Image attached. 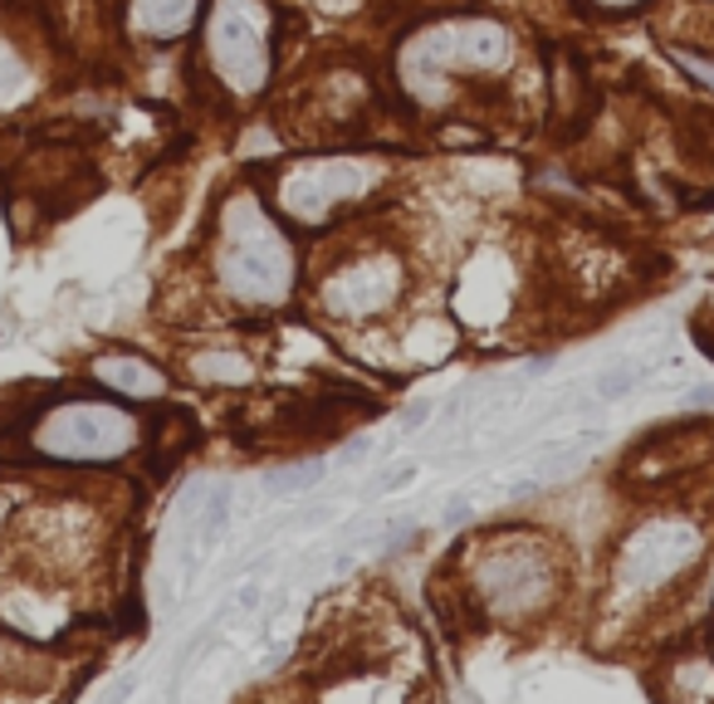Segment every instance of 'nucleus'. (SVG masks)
Here are the masks:
<instances>
[{
  "label": "nucleus",
  "mask_w": 714,
  "mask_h": 704,
  "mask_svg": "<svg viewBox=\"0 0 714 704\" xmlns=\"http://www.w3.org/2000/svg\"><path fill=\"white\" fill-rule=\"evenodd\" d=\"M558 553L539 533H495L465 563V602L470 616L499 626H529L549 616L558 602Z\"/></svg>",
  "instance_id": "obj_1"
},
{
  "label": "nucleus",
  "mask_w": 714,
  "mask_h": 704,
  "mask_svg": "<svg viewBox=\"0 0 714 704\" xmlns=\"http://www.w3.org/2000/svg\"><path fill=\"white\" fill-rule=\"evenodd\" d=\"M20 440L30 460H49V465H118L142 450L147 426L118 396L108 402V396L55 392L39 402Z\"/></svg>",
  "instance_id": "obj_2"
},
{
  "label": "nucleus",
  "mask_w": 714,
  "mask_h": 704,
  "mask_svg": "<svg viewBox=\"0 0 714 704\" xmlns=\"http://www.w3.org/2000/svg\"><path fill=\"white\" fill-rule=\"evenodd\" d=\"M216 279L240 309H279L299 279V255H293L285 226H275L250 196H240L220 226V255Z\"/></svg>",
  "instance_id": "obj_3"
},
{
  "label": "nucleus",
  "mask_w": 714,
  "mask_h": 704,
  "mask_svg": "<svg viewBox=\"0 0 714 704\" xmlns=\"http://www.w3.org/2000/svg\"><path fill=\"white\" fill-rule=\"evenodd\" d=\"M705 558V529L686 513L642 519L612 553V592L622 602H650L686 582L690 567Z\"/></svg>",
  "instance_id": "obj_4"
},
{
  "label": "nucleus",
  "mask_w": 714,
  "mask_h": 704,
  "mask_svg": "<svg viewBox=\"0 0 714 704\" xmlns=\"http://www.w3.org/2000/svg\"><path fill=\"white\" fill-rule=\"evenodd\" d=\"M206 65L230 93L265 89L275 65V30L265 0H216L206 20Z\"/></svg>",
  "instance_id": "obj_5"
},
{
  "label": "nucleus",
  "mask_w": 714,
  "mask_h": 704,
  "mask_svg": "<svg viewBox=\"0 0 714 704\" xmlns=\"http://www.w3.org/2000/svg\"><path fill=\"white\" fill-rule=\"evenodd\" d=\"M377 186V166L367 162H343V157H319V162H299L279 176V211L303 220V226H323L338 211L357 206Z\"/></svg>",
  "instance_id": "obj_6"
},
{
  "label": "nucleus",
  "mask_w": 714,
  "mask_h": 704,
  "mask_svg": "<svg viewBox=\"0 0 714 704\" xmlns=\"http://www.w3.org/2000/svg\"><path fill=\"white\" fill-rule=\"evenodd\" d=\"M396 299H402V259L387 250L357 255L319 284V309L333 323H372Z\"/></svg>",
  "instance_id": "obj_7"
},
{
  "label": "nucleus",
  "mask_w": 714,
  "mask_h": 704,
  "mask_svg": "<svg viewBox=\"0 0 714 704\" xmlns=\"http://www.w3.org/2000/svg\"><path fill=\"white\" fill-rule=\"evenodd\" d=\"M83 372H89L93 386H103L108 396H118V402H128V406L133 402H166V392H172V377H166L152 357L128 353V348L93 353Z\"/></svg>",
  "instance_id": "obj_8"
},
{
  "label": "nucleus",
  "mask_w": 714,
  "mask_h": 704,
  "mask_svg": "<svg viewBox=\"0 0 714 704\" xmlns=\"http://www.w3.org/2000/svg\"><path fill=\"white\" fill-rule=\"evenodd\" d=\"M660 700L666 704H714V656L710 650H680L666 660V680H660Z\"/></svg>",
  "instance_id": "obj_9"
},
{
  "label": "nucleus",
  "mask_w": 714,
  "mask_h": 704,
  "mask_svg": "<svg viewBox=\"0 0 714 704\" xmlns=\"http://www.w3.org/2000/svg\"><path fill=\"white\" fill-rule=\"evenodd\" d=\"M201 15V0H133V30L157 45H172Z\"/></svg>",
  "instance_id": "obj_10"
},
{
  "label": "nucleus",
  "mask_w": 714,
  "mask_h": 704,
  "mask_svg": "<svg viewBox=\"0 0 714 704\" xmlns=\"http://www.w3.org/2000/svg\"><path fill=\"white\" fill-rule=\"evenodd\" d=\"M186 372H192V382L216 386V392H235V386H250V382H255V362H250V353H235V348L192 353Z\"/></svg>",
  "instance_id": "obj_11"
},
{
  "label": "nucleus",
  "mask_w": 714,
  "mask_h": 704,
  "mask_svg": "<svg viewBox=\"0 0 714 704\" xmlns=\"http://www.w3.org/2000/svg\"><path fill=\"white\" fill-rule=\"evenodd\" d=\"M230 513H235V489L220 480V485H211V499H206V509L196 513V523H192V543H196V549H216V543L226 539Z\"/></svg>",
  "instance_id": "obj_12"
},
{
  "label": "nucleus",
  "mask_w": 714,
  "mask_h": 704,
  "mask_svg": "<svg viewBox=\"0 0 714 704\" xmlns=\"http://www.w3.org/2000/svg\"><path fill=\"white\" fill-rule=\"evenodd\" d=\"M650 372H656V362H642V357H622V362L602 367V372L592 377V392L602 396V402H622V396L636 392V386H642Z\"/></svg>",
  "instance_id": "obj_13"
},
{
  "label": "nucleus",
  "mask_w": 714,
  "mask_h": 704,
  "mask_svg": "<svg viewBox=\"0 0 714 704\" xmlns=\"http://www.w3.org/2000/svg\"><path fill=\"white\" fill-rule=\"evenodd\" d=\"M323 475H329V460H299V465L269 470V475H265V494H269V499H293V494H309Z\"/></svg>",
  "instance_id": "obj_14"
},
{
  "label": "nucleus",
  "mask_w": 714,
  "mask_h": 704,
  "mask_svg": "<svg viewBox=\"0 0 714 704\" xmlns=\"http://www.w3.org/2000/svg\"><path fill=\"white\" fill-rule=\"evenodd\" d=\"M666 55H670V65L686 69V79H695L700 89H710V93H714V55H710V49H695V45H666Z\"/></svg>",
  "instance_id": "obj_15"
},
{
  "label": "nucleus",
  "mask_w": 714,
  "mask_h": 704,
  "mask_svg": "<svg viewBox=\"0 0 714 704\" xmlns=\"http://www.w3.org/2000/svg\"><path fill=\"white\" fill-rule=\"evenodd\" d=\"M416 480V460H402V465H392L387 475H377L372 485H367V499H382V494H392V489H406Z\"/></svg>",
  "instance_id": "obj_16"
},
{
  "label": "nucleus",
  "mask_w": 714,
  "mask_h": 704,
  "mask_svg": "<svg viewBox=\"0 0 714 704\" xmlns=\"http://www.w3.org/2000/svg\"><path fill=\"white\" fill-rule=\"evenodd\" d=\"M470 513H475V499H470V494H456V499L446 504V513H440V523H450V529H456V523H465Z\"/></svg>",
  "instance_id": "obj_17"
},
{
  "label": "nucleus",
  "mask_w": 714,
  "mask_h": 704,
  "mask_svg": "<svg viewBox=\"0 0 714 704\" xmlns=\"http://www.w3.org/2000/svg\"><path fill=\"white\" fill-rule=\"evenodd\" d=\"M367 455H372V440H367V436L343 440V450H338V460H343V465H362Z\"/></svg>",
  "instance_id": "obj_18"
},
{
  "label": "nucleus",
  "mask_w": 714,
  "mask_h": 704,
  "mask_svg": "<svg viewBox=\"0 0 714 704\" xmlns=\"http://www.w3.org/2000/svg\"><path fill=\"white\" fill-rule=\"evenodd\" d=\"M440 142H465V147H480V142H485V132H480V128H440Z\"/></svg>",
  "instance_id": "obj_19"
},
{
  "label": "nucleus",
  "mask_w": 714,
  "mask_h": 704,
  "mask_svg": "<svg viewBox=\"0 0 714 704\" xmlns=\"http://www.w3.org/2000/svg\"><path fill=\"white\" fill-rule=\"evenodd\" d=\"M15 79H20V65H15V55L5 49V39H0V89H5V83H15Z\"/></svg>",
  "instance_id": "obj_20"
},
{
  "label": "nucleus",
  "mask_w": 714,
  "mask_h": 704,
  "mask_svg": "<svg viewBox=\"0 0 714 704\" xmlns=\"http://www.w3.org/2000/svg\"><path fill=\"white\" fill-rule=\"evenodd\" d=\"M133 690H138V676H128V680H118V685L103 695V704H128L133 700Z\"/></svg>",
  "instance_id": "obj_21"
},
{
  "label": "nucleus",
  "mask_w": 714,
  "mask_h": 704,
  "mask_svg": "<svg viewBox=\"0 0 714 704\" xmlns=\"http://www.w3.org/2000/svg\"><path fill=\"white\" fill-rule=\"evenodd\" d=\"M426 416H430V402H416V406H406V412H402V430H416V426L426 422Z\"/></svg>",
  "instance_id": "obj_22"
},
{
  "label": "nucleus",
  "mask_w": 714,
  "mask_h": 704,
  "mask_svg": "<svg viewBox=\"0 0 714 704\" xmlns=\"http://www.w3.org/2000/svg\"><path fill=\"white\" fill-rule=\"evenodd\" d=\"M686 406H714V386H690Z\"/></svg>",
  "instance_id": "obj_23"
},
{
  "label": "nucleus",
  "mask_w": 714,
  "mask_h": 704,
  "mask_svg": "<svg viewBox=\"0 0 714 704\" xmlns=\"http://www.w3.org/2000/svg\"><path fill=\"white\" fill-rule=\"evenodd\" d=\"M602 10H636V5H650V0H597Z\"/></svg>",
  "instance_id": "obj_24"
},
{
  "label": "nucleus",
  "mask_w": 714,
  "mask_h": 704,
  "mask_svg": "<svg viewBox=\"0 0 714 704\" xmlns=\"http://www.w3.org/2000/svg\"><path fill=\"white\" fill-rule=\"evenodd\" d=\"M5 519H10V499H5V489H0V529H5Z\"/></svg>",
  "instance_id": "obj_25"
}]
</instances>
